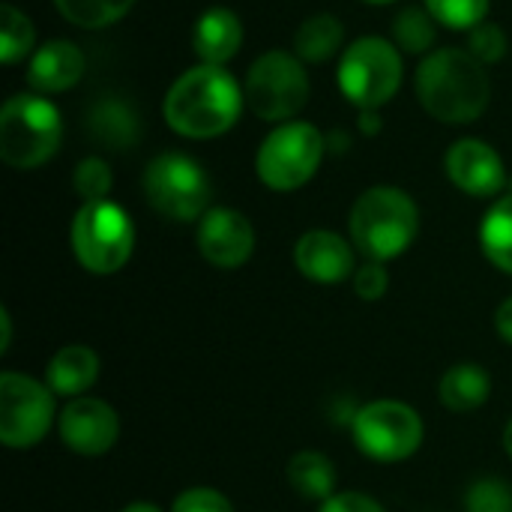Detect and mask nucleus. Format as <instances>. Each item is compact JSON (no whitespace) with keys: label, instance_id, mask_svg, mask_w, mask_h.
<instances>
[{"label":"nucleus","instance_id":"obj_3","mask_svg":"<svg viewBox=\"0 0 512 512\" xmlns=\"http://www.w3.org/2000/svg\"><path fill=\"white\" fill-rule=\"evenodd\" d=\"M351 240L369 261L399 258L417 237L420 213L408 192L396 186L366 189L351 210Z\"/></svg>","mask_w":512,"mask_h":512},{"label":"nucleus","instance_id":"obj_18","mask_svg":"<svg viewBox=\"0 0 512 512\" xmlns=\"http://www.w3.org/2000/svg\"><path fill=\"white\" fill-rule=\"evenodd\" d=\"M45 378H48L51 393L78 399L99 378V357L87 345H66L51 357Z\"/></svg>","mask_w":512,"mask_h":512},{"label":"nucleus","instance_id":"obj_33","mask_svg":"<svg viewBox=\"0 0 512 512\" xmlns=\"http://www.w3.org/2000/svg\"><path fill=\"white\" fill-rule=\"evenodd\" d=\"M318 512H384L381 504H375L369 495L360 492H339L330 501H324V507Z\"/></svg>","mask_w":512,"mask_h":512},{"label":"nucleus","instance_id":"obj_11","mask_svg":"<svg viewBox=\"0 0 512 512\" xmlns=\"http://www.w3.org/2000/svg\"><path fill=\"white\" fill-rule=\"evenodd\" d=\"M39 381L3 372L0 375V441L12 450H27L45 438L54 420V399Z\"/></svg>","mask_w":512,"mask_h":512},{"label":"nucleus","instance_id":"obj_9","mask_svg":"<svg viewBox=\"0 0 512 512\" xmlns=\"http://www.w3.org/2000/svg\"><path fill=\"white\" fill-rule=\"evenodd\" d=\"M144 195L156 213L174 222H192L207 213L210 207V177L207 171L183 156V153H162L144 171Z\"/></svg>","mask_w":512,"mask_h":512},{"label":"nucleus","instance_id":"obj_1","mask_svg":"<svg viewBox=\"0 0 512 512\" xmlns=\"http://www.w3.org/2000/svg\"><path fill=\"white\" fill-rule=\"evenodd\" d=\"M243 111V93L222 66H195L183 72L165 93V123L186 138H216L228 132Z\"/></svg>","mask_w":512,"mask_h":512},{"label":"nucleus","instance_id":"obj_2","mask_svg":"<svg viewBox=\"0 0 512 512\" xmlns=\"http://www.w3.org/2000/svg\"><path fill=\"white\" fill-rule=\"evenodd\" d=\"M417 96L441 123H474L492 96L483 63L465 48H438L417 69Z\"/></svg>","mask_w":512,"mask_h":512},{"label":"nucleus","instance_id":"obj_17","mask_svg":"<svg viewBox=\"0 0 512 512\" xmlns=\"http://www.w3.org/2000/svg\"><path fill=\"white\" fill-rule=\"evenodd\" d=\"M192 45L207 66H225L243 45V24L225 6L207 9L192 30Z\"/></svg>","mask_w":512,"mask_h":512},{"label":"nucleus","instance_id":"obj_30","mask_svg":"<svg viewBox=\"0 0 512 512\" xmlns=\"http://www.w3.org/2000/svg\"><path fill=\"white\" fill-rule=\"evenodd\" d=\"M471 54L480 63H498L507 54V33L498 24L483 21L480 27L471 30Z\"/></svg>","mask_w":512,"mask_h":512},{"label":"nucleus","instance_id":"obj_6","mask_svg":"<svg viewBox=\"0 0 512 512\" xmlns=\"http://www.w3.org/2000/svg\"><path fill=\"white\" fill-rule=\"evenodd\" d=\"M336 78L348 102L375 111L402 87V54L381 36H363L342 51Z\"/></svg>","mask_w":512,"mask_h":512},{"label":"nucleus","instance_id":"obj_37","mask_svg":"<svg viewBox=\"0 0 512 512\" xmlns=\"http://www.w3.org/2000/svg\"><path fill=\"white\" fill-rule=\"evenodd\" d=\"M123 512H162L159 507H153V504H132V507H126Z\"/></svg>","mask_w":512,"mask_h":512},{"label":"nucleus","instance_id":"obj_38","mask_svg":"<svg viewBox=\"0 0 512 512\" xmlns=\"http://www.w3.org/2000/svg\"><path fill=\"white\" fill-rule=\"evenodd\" d=\"M504 447H507V453L512 456V420H510V426L504 429Z\"/></svg>","mask_w":512,"mask_h":512},{"label":"nucleus","instance_id":"obj_14","mask_svg":"<svg viewBox=\"0 0 512 512\" xmlns=\"http://www.w3.org/2000/svg\"><path fill=\"white\" fill-rule=\"evenodd\" d=\"M447 177L474 198H492L507 183L504 159L480 138H462L447 150Z\"/></svg>","mask_w":512,"mask_h":512},{"label":"nucleus","instance_id":"obj_35","mask_svg":"<svg viewBox=\"0 0 512 512\" xmlns=\"http://www.w3.org/2000/svg\"><path fill=\"white\" fill-rule=\"evenodd\" d=\"M360 129H363L366 135H375V132L381 129V120H378V114H375V111H366V114L360 117Z\"/></svg>","mask_w":512,"mask_h":512},{"label":"nucleus","instance_id":"obj_10","mask_svg":"<svg viewBox=\"0 0 512 512\" xmlns=\"http://www.w3.org/2000/svg\"><path fill=\"white\" fill-rule=\"evenodd\" d=\"M351 432L357 450L375 462H402L414 456L423 444V420L417 417V411L387 399L360 408Z\"/></svg>","mask_w":512,"mask_h":512},{"label":"nucleus","instance_id":"obj_39","mask_svg":"<svg viewBox=\"0 0 512 512\" xmlns=\"http://www.w3.org/2000/svg\"><path fill=\"white\" fill-rule=\"evenodd\" d=\"M369 3H396V0H369Z\"/></svg>","mask_w":512,"mask_h":512},{"label":"nucleus","instance_id":"obj_19","mask_svg":"<svg viewBox=\"0 0 512 512\" xmlns=\"http://www.w3.org/2000/svg\"><path fill=\"white\" fill-rule=\"evenodd\" d=\"M492 393V381L483 366L477 363H459L441 378V402L456 414H471L480 405H486Z\"/></svg>","mask_w":512,"mask_h":512},{"label":"nucleus","instance_id":"obj_16","mask_svg":"<svg viewBox=\"0 0 512 512\" xmlns=\"http://www.w3.org/2000/svg\"><path fill=\"white\" fill-rule=\"evenodd\" d=\"M81 75H84L81 48L72 45L69 39H51L33 54L27 69V84L36 93H63L72 84H78Z\"/></svg>","mask_w":512,"mask_h":512},{"label":"nucleus","instance_id":"obj_31","mask_svg":"<svg viewBox=\"0 0 512 512\" xmlns=\"http://www.w3.org/2000/svg\"><path fill=\"white\" fill-rule=\"evenodd\" d=\"M171 512H234L231 501L216 489H189L174 501Z\"/></svg>","mask_w":512,"mask_h":512},{"label":"nucleus","instance_id":"obj_34","mask_svg":"<svg viewBox=\"0 0 512 512\" xmlns=\"http://www.w3.org/2000/svg\"><path fill=\"white\" fill-rule=\"evenodd\" d=\"M495 327L501 333V339H507L512 345V297L507 303L498 306V315H495Z\"/></svg>","mask_w":512,"mask_h":512},{"label":"nucleus","instance_id":"obj_21","mask_svg":"<svg viewBox=\"0 0 512 512\" xmlns=\"http://www.w3.org/2000/svg\"><path fill=\"white\" fill-rule=\"evenodd\" d=\"M288 483L309 501H330L336 489V468L324 453H297L288 462Z\"/></svg>","mask_w":512,"mask_h":512},{"label":"nucleus","instance_id":"obj_7","mask_svg":"<svg viewBox=\"0 0 512 512\" xmlns=\"http://www.w3.org/2000/svg\"><path fill=\"white\" fill-rule=\"evenodd\" d=\"M324 135L303 120H288L273 129L255 156V171L264 186L273 192H294L309 183L324 159Z\"/></svg>","mask_w":512,"mask_h":512},{"label":"nucleus","instance_id":"obj_22","mask_svg":"<svg viewBox=\"0 0 512 512\" xmlns=\"http://www.w3.org/2000/svg\"><path fill=\"white\" fill-rule=\"evenodd\" d=\"M480 243H483L486 258L498 270L512 273V195L495 201V207L486 213L480 225Z\"/></svg>","mask_w":512,"mask_h":512},{"label":"nucleus","instance_id":"obj_15","mask_svg":"<svg viewBox=\"0 0 512 512\" xmlns=\"http://www.w3.org/2000/svg\"><path fill=\"white\" fill-rule=\"evenodd\" d=\"M297 270L321 285L345 282L354 276V249L333 231H306L294 249Z\"/></svg>","mask_w":512,"mask_h":512},{"label":"nucleus","instance_id":"obj_13","mask_svg":"<svg viewBox=\"0 0 512 512\" xmlns=\"http://www.w3.org/2000/svg\"><path fill=\"white\" fill-rule=\"evenodd\" d=\"M198 249L213 267L234 270L249 261L255 249V231L243 213L231 207H213L198 225Z\"/></svg>","mask_w":512,"mask_h":512},{"label":"nucleus","instance_id":"obj_32","mask_svg":"<svg viewBox=\"0 0 512 512\" xmlns=\"http://www.w3.org/2000/svg\"><path fill=\"white\" fill-rule=\"evenodd\" d=\"M387 285H390L387 270H384V264H378V261H369L366 267H360V270L354 273V291H357L363 300H381V297L387 294Z\"/></svg>","mask_w":512,"mask_h":512},{"label":"nucleus","instance_id":"obj_26","mask_svg":"<svg viewBox=\"0 0 512 512\" xmlns=\"http://www.w3.org/2000/svg\"><path fill=\"white\" fill-rule=\"evenodd\" d=\"M33 39H36V30H33L30 18L21 9L6 3L0 9V60L18 63L33 48Z\"/></svg>","mask_w":512,"mask_h":512},{"label":"nucleus","instance_id":"obj_8","mask_svg":"<svg viewBox=\"0 0 512 512\" xmlns=\"http://www.w3.org/2000/svg\"><path fill=\"white\" fill-rule=\"evenodd\" d=\"M246 102L267 123H288L309 99V72L288 51L261 54L246 75Z\"/></svg>","mask_w":512,"mask_h":512},{"label":"nucleus","instance_id":"obj_12","mask_svg":"<svg viewBox=\"0 0 512 512\" xmlns=\"http://www.w3.org/2000/svg\"><path fill=\"white\" fill-rule=\"evenodd\" d=\"M117 435H120V420L114 408L102 399L78 396L60 414V438L69 450L81 456L108 453Z\"/></svg>","mask_w":512,"mask_h":512},{"label":"nucleus","instance_id":"obj_5","mask_svg":"<svg viewBox=\"0 0 512 512\" xmlns=\"http://www.w3.org/2000/svg\"><path fill=\"white\" fill-rule=\"evenodd\" d=\"M72 252L84 270L96 276L117 273L135 246V228L123 207L114 201H87L72 219Z\"/></svg>","mask_w":512,"mask_h":512},{"label":"nucleus","instance_id":"obj_24","mask_svg":"<svg viewBox=\"0 0 512 512\" xmlns=\"http://www.w3.org/2000/svg\"><path fill=\"white\" fill-rule=\"evenodd\" d=\"M54 3L69 24L84 30H99L120 21L135 0H54Z\"/></svg>","mask_w":512,"mask_h":512},{"label":"nucleus","instance_id":"obj_36","mask_svg":"<svg viewBox=\"0 0 512 512\" xmlns=\"http://www.w3.org/2000/svg\"><path fill=\"white\" fill-rule=\"evenodd\" d=\"M0 324H3V342H0V351H6V348H9V315H6V309L0 312Z\"/></svg>","mask_w":512,"mask_h":512},{"label":"nucleus","instance_id":"obj_23","mask_svg":"<svg viewBox=\"0 0 512 512\" xmlns=\"http://www.w3.org/2000/svg\"><path fill=\"white\" fill-rule=\"evenodd\" d=\"M90 129L102 138L105 147H129L138 138V120L129 111V105L117 102V99H105L93 108L90 114Z\"/></svg>","mask_w":512,"mask_h":512},{"label":"nucleus","instance_id":"obj_25","mask_svg":"<svg viewBox=\"0 0 512 512\" xmlns=\"http://www.w3.org/2000/svg\"><path fill=\"white\" fill-rule=\"evenodd\" d=\"M435 18L429 15V9H417V6H408L396 15L393 21V39L402 51L408 54H423L435 45Z\"/></svg>","mask_w":512,"mask_h":512},{"label":"nucleus","instance_id":"obj_4","mask_svg":"<svg viewBox=\"0 0 512 512\" xmlns=\"http://www.w3.org/2000/svg\"><path fill=\"white\" fill-rule=\"evenodd\" d=\"M63 138L60 111L39 93H18L0 111V159L18 171L48 162Z\"/></svg>","mask_w":512,"mask_h":512},{"label":"nucleus","instance_id":"obj_28","mask_svg":"<svg viewBox=\"0 0 512 512\" xmlns=\"http://www.w3.org/2000/svg\"><path fill=\"white\" fill-rule=\"evenodd\" d=\"M72 183H75V192H78V195L84 198V204H87V201H105V195L111 192L114 177H111V168H108L102 159L90 156V159H84V162L75 168Z\"/></svg>","mask_w":512,"mask_h":512},{"label":"nucleus","instance_id":"obj_27","mask_svg":"<svg viewBox=\"0 0 512 512\" xmlns=\"http://www.w3.org/2000/svg\"><path fill=\"white\" fill-rule=\"evenodd\" d=\"M426 9L450 30H474L486 21L489 0H426Z\"/></svg>","mask_w":512,"mask_h":512},{"label":"nucleus","instance_id":"obj_20","mask_svg":"<svg viewBox=\"0 0 512 512\" xmlns=\"http://www.w3.org/2000/svg\"><path fill=\"white\" fill-rule=\"evenodd\" d=\"M342 39H345L342 21L336 15H330V12H321V15L306 18L297 27V33H294V51H297L300 60L324 63V60H330L342 48Z\"/></svg>","mask_w":512,"mask_h":512},{"label":"nucleus","instance_id":"obj_29","mask_svg":"<svg viewBox=\"0 0 512 512\" xmlns=\"http://www.w3.org/2000/svg\"><path fill=\"white\" fill-rule=\"evenodd\" d=\"M468 512H512V492L507 483L480 480L468 492Z\"/></svg>","mask_w":512,"mask_h":512}]
</instances>
